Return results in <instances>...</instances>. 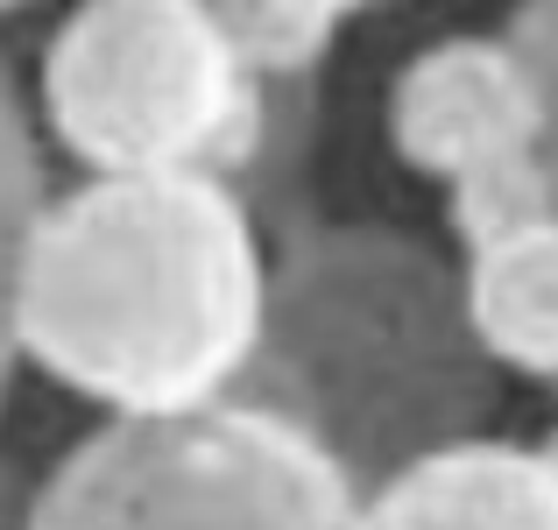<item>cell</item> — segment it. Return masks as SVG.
Instances as JSON below:
<instances>
[{
  "label": "cell",
  "instance_id": "4fadbf2b",
  "mask_svg": "<svg viewBox=\"0 0 558 530\" xmlns=\"http://www.w3.org/2000/svg\"><path fill=\"white\" fill-rule=\"evenodd\" d=\"M22 8H36V0H0V14H22Z\"/></svg>",
  "mask_w": 558,
  "mask_h": 530
},
{
  "label": "cell",
  "instance_id": "ba28073f",
  "mask_svg": "<svg viewBox=\"0 0 558 530\" xmlns=\"http://www.w3.org/2000/svg\"><path fill=\"white\" fill-rule=\"evenodd\" d=\"M50 205V170H43V142L28 121L22 93H14L8 64H0V410L22 375V340H14V284H22V248L36 213Z\"/></svg>",
  "mask_w": 558,
  "mask_h": 530
},
{
  "label": "cell",
  "instance_id": "8992f818",
  "mask_svg": "<svg viewBox=\"0 0 558 530\" xmlns=\"http://www.w3.org/2000/svg\"><path fill=\"white\" fill-rule=\"evenodd\" d=\"M361 530H558V467L537 438H452L375 481Z\"/></svg>",
  "mask_w": 558,
  "mask_h": 530
},
{
  "label": "cell",
  "instance_id": "5b68a950",
  "mask_svg": "<svg viewBox=\"0 0 558 530\" xmlns=\"http://www.w3.org/2000/svg\"><path fill=\"white\" fill-rule=\"evenodd\" d=\"M389 149L438 191L509 156H537L545 85L523 43L509 28H460L424 43L389 85Z\"/></svg>",
  "mask_w": 558,
  "mask_h": 530
},
{
  "label": "cell",
  "instance_id": "7a4b0ae2",
  "mask_svg": "<svg viewBox=\"0 0 558 530\" xmlns=\"http://www.w3.org/2000/svg\"><path fill=\"white\" fill-rule=\"evenodd\" d=\"M241 396L312 424L361 489L495 432V368L460 312V262L403 227H304L269 255V340Z\"/></svg>",
  "mask_w": 558,
  "mask_h": 530
},
{
  "label": "cell",
  "instance_id": "9c48e42d",
  "mask_svg": "<svg viewBox=\"0 0 558 530\" xmlns=\"http://www.w3.org/2000/svg\"><path fill=\"white\" fill-rule=\"evenodd\" d=\"M205 8L227 22V36L241 43V57L262 79L290 85V79H312L332 57L340 28L354 14H368L375 0H205Z\"/></svg>",
  "mask_w": 558,
  "mask_h": 530
},
{
  "label": "cell",
  "instance_id": "30bf717a",
  "mask_svg": "<svg viewBox=\"0 0 558 530\" xmlns=\"http://www.w3.org/2000/svg\"><path fill=\"white\" fill-rule=\"evenodd\" d=\"M545 219H558V184H551L545 149L509 156V164H488V170L460 177V184H446V233L460 255L495 248L523 227H545Z\"/></svg>",
  "mask_w": 558,
  "mask_h": 530
},
{
  "label": "cell",
  "instance_id": "277c9868",
  "mask_svg": "<svg viewBox=\"0 0 558 530\" xmlns=\"http://www.w3.org/2000/svg\"><path fill=\"white\" fill-rule=\"evenodd\" d=\"M368 489L290 410L227 396L184 418H93L22 530H361Z\"/></svg>",
  "mask_w": 558,
  "mask_h": 530
},
{
  "label": "cell",
  "instance_id": "52a82bcc",
  "mask_svg": "<svg viewBox=\"0 0 558 530\" xmlns=\"http://www.w3.org/2000/svg\"><path fill=\"white\" fill-rule=\"evenodd\" d=\"M460 312L495 375L558 389V219L460 255Z\"/></svg>",
  "mask_w": 558,
  "mask_h": 530
},
{
  "label": "cell",
  "instance_id": "7c38bea8",
  "mask_svg": "<svg viewBox=\"0 0 558 530\" xmlns=\"http://www.w3.org/2000/svg\"><path fill=\"white\" fill-rule=\"evenodd\" d=\"M537 453H545V460H551V467H558V418H551V424H545V432H537Z\"/></svg>",
  "mask_w": 558,
  "mask_h": 530
},
{
  "label": "cell",
  "instance_id": "6da1fadb",
  "mask_svg": "<svg viewBox=\"0 0 558 530\" xmlns=\"http://www.w3.org/2000/svg\"><path fill=\"white\" fill-rule=\"evenodd\" d=\"M14 340L93 418H184L241 396L269 340V241L233 177H78L22 248Z\"/></svg>",
  "mask_w": 558,
  "mask_h": 530
},
{
  "label": "cell",
  "instance_id": "8fae6325",
  "mask_svg": "<svg viewBox=\"0 0 558 530\" xmlns=\"http://www.w3.org/2000/svg\"><path fill=\"white\" fill-rule=\"evenodd\" d=\"M502 28L523 43V57L537 64V85H545V164L558 184V0H517Z\"/></svg>",
  "mask_w": 558,
  "mask_h": 530
},
{
  "label": "cell",
  "instance_id": "3957f363",
  "mask_svg": "<svg viewBox=\"0 0 558 530\" xmlns=\"http://www.w3.org/2000/svg\"><path fill=\"white\" fill-rule=\"evenodd\" d=\"M36 113L85 177H233L269 142V79L205 0H78L36 64Z\"/></svg>",
  "mask_w": 558,
  "mask_h": 530
}]
</instances>
